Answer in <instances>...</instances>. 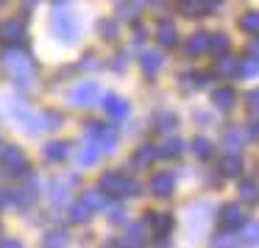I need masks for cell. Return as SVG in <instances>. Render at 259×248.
<instances>
[{
  "label": "cell",
  "instance_id": "4316f807",
  "mask_svg": "<svg viewBox=\"0 0 259 248\" xmlns=\"http://www.w3.org/2000/svg\"><path fill=\"white\" fill-rule=\"evenodd\" d=\"M242 242H259V223H248L245 229H242Z\"/></svg>",
  "mask_w": 259,
  "mask_h": 248
},
{
  "label": "cell",
  "instance_id": "7a4b0ae2",
  "mask_svg": "<svg viewBox=\"0 0 259 248\" xmlns=\"http://www.w3.org/2000/svg\"><path fill=\"white\" fill-rule=\"evenodd\" d=\"M53 31H56L59 39L75 42V36H78V20L67 12H56L53 14Z\"/></svg>",
  "mask_w": 259,
  "mask_h": 248
},
{
  "label": "cell",
  "instance_id": "e0dca14e",
  "mask_svg": "<svg viewBox=\"0 0 259 248\" xmlns=\"http://www.w3.org/2000/svg\"><path fill=\"white\" fill-rule=\"evenodd\" d=\"M240 28H242V31H248V34H259V12H248V14H242Z\"/></svg>",
  "mask_w": 259,
  "mask_h": 248
},
{
  "label": "cell",
  "instance_id": "8992f818",
  "mask_svg": "<svg viewBox=\"0 0 259 248\" xmlns=\"http://www.w3.org/2000/svg\"><path fill=\"white\" fill-rule=\"evenodd\" d=\"M220 226L223 229H237V226H242V212L237 203H226L223 209H220Z\"/></svg>",
  "mask_w": 259,
  "mask_h": 248
},
{
  "label": "cell",
  "instance_id": "b9f144b4",
  "mask_svg": "<svg viewBox=\"0 0 259 248\" xmlns=\"http://www.w3.org/2000/svg\"><path fill=\"white\" fill-rule=\"evenodd\" d=\"M0 3H3V0H0Z\"/></svg>",
  "mask_w": 259,
  "mask_h": 248
},
{
  "label": "cell",
  "instance_id": "74e56055",
  "mask_svg": "<svg viewBox=\"0 0 259 248\" xmlns=\"http://www.w3.org/2000/svg\"><path fill=\"white\" fill-rule=\"evenodd\" d=\"M0 245H6V248H14V245H20V242H14V240H0Z\"/></svg>",
  "mask_w": 259,
  "mask_h": 248
},
{
  "label": "cell",
  "instance_id": "484cf974",
  "mask_svg": "<svg viewBox=\"0 0 259 248\" xmlns=\"http://www.w3.org/2000/svg\"><path fill=\"white\" fill-rule=\"evenodd\" d=\"M84 203H87L90 209H98V206H103V192H101V190H90V192L84 195Z\"/></svg>",
  "mask_w": 259,
  "mask_h": 248
},
{
  "label": "cell",
  "instance_id": "83f0119b",
  "mask_svg": "<svg viewBox=\"0 0 259 248\" xmlns=\"http://www.w3.org/2000/svg\"><path fill=\"white\" fill-rule=\"evenodd\" d=\"M209 48L212 51H229V36L226 34H214V36H209Z\"/></svg>",
  "mask_w": 259,
  "mask_h": 248
},
{
  "label": "cell",
  "instance_id": "9c48e42d",
  "mask_svg": "<svg viewBox=\"0 0 259 248\" xmlns=\"http://www.w3.org/2000/svg\"><path fill=\"white\" fill-rule=\"evenodd\" d=\"M31 123H39L34 131H42V129L53 131V129H59V126H62V114H59V112H42V114H36Z\"/></svg>",
  "mask_w": 259,
  "mask_h": 248
},
{
  "label": "cell",
  "instance_id": "44dd1931",
  "mask_svg": "<svg viewBox=\"0 0 259 248\" xmlns=\"http://www.w3.org/2000/svg\"><path fill=\"white\" fill-rule=\"evenodd\" d=\"M70 220H73V223H84V220H90V206H87L84 201L75 203V206L70 209Z\"/></svg>",
  "mask_w": 259,
  "mask_h": 248
},
{
  "label": "cell",
  "instance_id": "7c38bea8",
  "mask_svg": "<svg viewBox=\"0 0 259 248\" xmlns=\"http://www.w3.org/2000/svg\"><path fill=\"white\" fill-rule=\"evenodd\" d=\"M151 223H153V231H156L159 237H164L170 229H173V215L159 212V215H153V218H151Z\"/></svg>",
  "mask_w": 259,
  "mask_h": 248
},
{
  "label": "cell",
  "instance_id": "52a82bcc",
  "mask_svg": "<svg viewBox=\"0 0 259 248\" xmlns=\"http://www.w3.org/2000/svg\"><path fill=\"white\" fill-rule=\"evenodd\" d=\"M125 181L128 179H123L120 173H106L101 179V190H106L109 195H125Z\"/></svg>",
  "mask_w": 259,
  "mask_h": 248
},
{
  "label": "cell",
  "instance_id": "4fadbf2b",
  "mask_svg": "<svg viewBox=\"0 0 259 248\" xmlns=\"http://www.w3.org/2000/svg\"><path fill=\"white\" fill-rule=\"evenodd\" d=\"M140 64H142V73H145L148 78H151V75H156V73H159V67H162V56H159V53H145Z\"/></svg>",
  "mask_w": 259,
  "mask_h": 248
},
{
  "label": "cell",
  "instance_id": "836d02e7",
  "mask_svg": "<svg viewBox=\"0 0 259 248\" xmlns=\"http://www.w3.org/2000/svg\"><path fill=\"white\" fill-rule=\"evenodd\" d=\"M231 70H237V67H234V59H231V56H223V59L218 62V73H231Z\"/></svg>",
  "mask_w": 259,
  "mask_h": 248
},
{
  "label": "cell",
  "instance_id": "603a6c76",
  "mask_svg": "<svg viewBox=\"0 0 259 248\" xmlns=\"http://www.w3.org/2000/svg\"><path fill=\"white\" fill-rule=\"evenodd\" d=\"M240 195L242 198H245V201H259V187L256 184H253V181H242V184H240Z\"/></svg>",
  "mask_w": 259,
  "mask_h": 248
},
{
  "label": "cell",
  "instance_id": "2e32d148",
  "mask_svg": "<svg viewBox=\"0 0 259 248\" xmlns=\"http://www.w3.org/2000/svg\"><path fill=\"white\" fill-rule=\"evenodd\" d=\"M156 156H159V151H153L151 145H145V148H140V151H137V156L131 159V164H134V168H142V164L153 162Z\"/></svg>",
  "mask_w": 259,
  "mask_h": 248
},
{
  "label": "cell",
  "instance_id": "8fae6325",
  "mask_svg": "<svg viewBox=\"0 0 259 248\" xmlns=\"http://www.w3.org/2000/svg\"><path fill=\"white\" fill-rule=\"evenodd\" d=\"M70 156V145H64V142H51V145L45 148V159L48 162H62V159Z\"/></svg>",
  "mask_w": 259,
  "mask_h": 248
},
{
  "label": "cell",
  "instance_id": "d6986e66",
  "mask_svg": "<svg viewBox=\"0 0 259 248\" xmlns=\"http://www.w3.org/2000/svg\"><path fill=\"white\" fill-rule=\"evenodd\" d=\"M237 73H240V75H256L259 73V56L242 59V62L237 64Z\"/></svg>",
  "mask_w": 259,
  "mask_h": 248
},
{
  "label": "cell",
  "instance_id": "5b68a950",
  "mask_svg": "<svg viewBox=\"0 0 259 248\" xmlns=\"http://www.w3.org/2000/svg\"><path fill=\"white\" fill-rule=\"evenodd\" d=\"M103 106H106L109 117H114V120H123V117H128V112H131V106L123 101V98H117V95H106V101H103Z\"/></svg>",
  "mask_w": 259,
  "mask_h": 248
},
{
  "label": "cell",
  "instance_id": "60d3db41",
  "mask_svg": "<svg viewBox=\"0 0 259 248\" xmlns=\"http://www.w3.org/2000/svg\"><path fill=\"white\" fill-rule=\"evenodd\" d=\"M56 3H62V0H56Z\"/></svg>",
  "mask_w": 259,
  "mask_h": 248
},
{
  "label": "cell",
  "instance_id": "9a60e30c",
  "mask_svg": "<svg viewBox=\"0 0 259 248\" xmlns=\"http://www.w3.org/2000/svg\"><path fill=\"white\" fill-rule=\"evenodd\" d=\"M98 137H101V151H114V145H117V131L114 129H106V126H101V131H98Z\"/></svg>",
  "mask_w": 259,
  "mask_h": 248
},
{
  "label": "cell",
  "instance_id": "ffe728a7",
  "mask_svg": "<svg viewBox=\"0 0 259 248\" xmlns=\"http://www.w3.org/2000/svg\"><path fill=\"white\" fill-rule=\"evenodd\" d=\"M156 123H159V131H170L173 126H179V117H176L173 112H159Z\"/></svg>",
  "mask_w": 259,
  "mask_h": 248
},
{
  "label": "cell",
  "instance_id": "277c9868",
  "mask_svg": "<svg viewBox=\"0 0 259 248\" xmlns=\"http://www.w3.org/2000/svg\"><path fill=\"white\" fill-rule=\"evenodd\" d=\"M70 98H73L75 106H92V103L98 101V84L95 81H81Z\"/></svg>",
  "mask_w": 259,
  "mask_h": 248
},
{
  "label": "cell",
  "instance_id": "5bb4252c",
  "mask_svg": "<svg viewBox=\"0 0 259 248\" xmlns=\"http://www.w3.org/2000/svg\"><path fill=\"white\" fill-rule=\"evenodd\" d=\"M156 36H159V42H162V45H176V25L167 23V20H162V23H159V28H156Z\"/></svg>",
  "mask_w": 259,
  "mask_h": 248
},
{
  "label": "cell",
  "instance_id": "1f68e13d",
  "mask_svg": "<svg viewBox=\"0 0 259 248\" xmlns=\"http://www.w3.org/2000/svg\"><path fill=\"white\" fill-rule=\"evenodd\" d=\"M42 242H45V245H64V242H67V234H64V231H51Z\"/></svg>",
  "mask_w": 259,
  "mask_h": 248
},
{
  "label": "cell",
  "instance_id": "f546056e",
  "mask_svg": "<svg viewBox=\"0 0 259 248\" xmlns=\"http://www.w3.org/2000/svg\"><path fill=\"white\" fill-rule=\"evenodd\" d=\"M51 198H53V201H59V203H62L64 201V198H67V184H62V181H53V184H51Z\"/></svg>",
  "mask_w": 259,
  "mask_h": 248
},
{
  "label": "cell",
  "instance_id": "3957f363",
  "mask_svg": "<svg viewBox=\"0 0 259 248\" xmlns=\"http://www.w3.org/2000/svg\"><path fill=\"white\" fill-rule=\"evenodd\" d=\"M0 168L6 176H23L25 173V156L20 148H3L0 151Z\"/></svg>",
  "mask_w": 259,
  "mask_h": 248
},
{
  "label": "cell",
  "instance_id": "30bf717a",
  "mask_svg": "<svg viewBox=\"0 0 259 248\" xmlns=\"http://www.w3.org/2000/svg\"><path fill=\"white\" fill-rule=\"evenodd\" d=\"M212 101H214L218 109H231L234 101H237V95H234V90H229V87H220V90H214Z\"/></svg>",
  "mask_w": 259,
  "mask_h": 248
},
{
  "label": "cell",
  "instance_id": "ab89813d",
  "mask_svg": "<svg viewBox=\"0 0 259 248\" xmlns=\"http://www.w3.org/2000/svg\"><path fill=\"white\" fill-rule=\"evenodd\" d=\"M251 131H253V134L259 137V123H253V129H251Z\"/></svg>",
  "mask_w": 259,
  "mask_h": 248
},
{
  "label": "cell",
  "instance_id": "7402d4cb",
  "mask_svg": "<svg viewBox=\"0 0 259 248\" xmlns=\"http://www.w3.org/2000/svg\"><path fill=\"white\" fill-rule=\"evenodd\" d=\"M206 48H209V36L206 34H195L190 39V45H187V51H190V53H203Z\"/></svg>",
  "mask_w": 259,
  "mask_h": 248
},
{
  "label": "cell",
  "instance_id": "cb8c5ba5",
  "mask_svg": "<svg viewBox=\"0 0 259 248\" xmlns=\"http://www.w3.org/2000/svg\"><path fill=\"white\" fill-rule=\"evenodd\" d=\"M98 153H101V151H98V145H90V148H84V151L78 153V162L81 164H95L98 162Z\"/></svg>",
  "mask_w": 259,
  "mask_h": 248
},
{
  "label": "cell",
  "instance_id": "ba28073f",
  "mask_svg": "<svg viewBox=\"0 0 259 248\" xmlns=\"http://www.w3.org/2000/svg\"><path fill=\"white\" fill-rule=\"evenodd\" d=\"M173 187H176L173 173H156L151 179V190L156 192V195H170V192H173Z\"/></svg>",
  "mask_w": 259,
  "mask_h": 248
},
{
  "label": "cell",
  "instance_id": "d6a6232c",
  "mask_svg": "<svg viewBox=\"0 0 259 248\" xmlns=\"http://www.w3.org/2000/svg\"><path fill=\"white\" fill-rule=\"evenodd\" d=\"M192 151H195L201 159H206L209 153H212V148H209V142H206V140H192Z\"/></svg>",
  "mask_w": 259,
  "mask_h": 248
},
{
  "label": "cell",
  "instance_id": "6da1fadb",
  "mask_svg": "<svg viewBox=\"0 0 259 248\" xmlns=\"http://www.w3.org/2000/svg\"><path fill=\"white\" fill-rule=\"evenodd\" d=\"M3 67L12 73V78L17 81H28L31 75H34V64H31L28 53L17 51V48H9V51H3Z\"/></svg>",
  "mask_w": 259,
  "mask_h": 248
},
{
  "label": "cell",
  "instance_id": "d590c367",
  "mask_svg": "<svg viewBox=\"0 0 259 248\" xmlns=\"http://www.w3.org/2000/svg\"><path fill=\"white\" fill-rule=\"evenodd\" d=\"M245 101H248V106H251L253 112H259V90H251L245 95Z\"/></svg>",
  "mask_w": 259,
  "mask_h": 248
},
{
  "label": "cell",
  "instance_id": "ac0fdd59",
  "mask_svg": "<svg viewBox=\"0 0 259 248\" xmlns=\"http://www.w3.org/2000/svg\"><path fill=\"white\" fill-rule=\"evenodd\" d=\"M0 34L6 36V39L17 42L20 36H23V23H20V20H12V23H6L3 28H0Z\"/></svg>",
  "mask_w": 259,
  "mask_h": 248
},
{
  "label": "cell",
  "instance_id": "f1b7e54d",
  "mask_svg": "<svg viewBox=\"0 0 259 248\" xmlns=\"http://www.w3.org/2000/svg\"><path fill=\"white\" fill-rule=\"evenodd\" d=\"M242 170V162L237 156H226L223 159V173H229V176H234V173H240Z\"/></svg>",
  "mask_w": 259,
  "mask_h": 248
},
{
  "label": "cell",
  "instance_id": "d4e9b609",
  "mask_svg": "<svg viewBox=\"0 0 259 248\" xmlns=\"http://www.w3.org/2000/svg\"><path fill=\"white\" fill-rule=\"evenodd\" d=\"M181 151H184V142H181V140H170L167 145L159 151V156H179Z\"/></svg>",
  "mask_w": 259,
  "mask_h": 248
},
{
  "label": "cell",
  "instance_id": "f35d334b",
  "mask_svg": "<svg viewBox=\"0 0 259 248\" xmlns=\"http://www.w3.org/2000/svg\"><path fill=\"white\" fill-rule=\"evenodd\" d=\"M251 53H259V39H253V42H251Z\"/></svg>",
  "mask_w": 259,
  "mask_h": 248
},
{
  "label": "cell",
  "instance_id": "8d00e7d4",
  "mask_svg": "<svg viewBox=\"0 0 259 248\" xmlns=\"http://www.w3.org/2000/svg\"><path fill=\"white\" fill-rule=\"evenodd\" d=\"M123 206H112V209H109V218H112L114 220V223H120V220H123Z\"/></svg>",
  "mask_w": 259,
  "mask_h": 248
},
{
  "label": "cell",
  "instance_id": "e575fe53",
  "mask_svg": "<svg viewBox=\"0 0 259 248\" xmlns=\"http://www.w3.org/2000/svg\"><path fill=\"white\" fill-rule=\"evenodd\" d=\"M101 34L106 36V39H114V34H117V23H101Z\"/></svg>",
  "mask_w": 259,
  "mask_h": 248
},
{
  "label": "cell",
  "instance_id": "4dcf8cb0",
  "mask_svg": "<svg viewBox=\"0 0 259 248\" xmlns=\"http://www.w3.org/2000/svg\"><path fill=\"white\" fill-rule=\"evenodd\" d=\"M137 9H140L137 3H131V0H123V3L117 6V14H120V17H134Z\"/></svg>",
  "mask_w": 259,
  "mask_h": 248
}]
</instances>
